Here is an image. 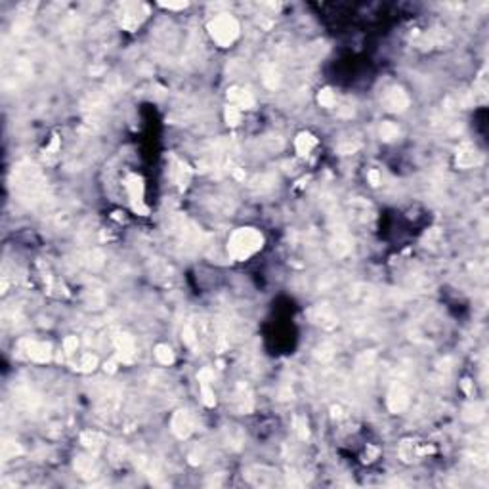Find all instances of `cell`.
I'll list each match as a JSON object with an SVG mask.
<instances>
[{"label":"cell","instance_id":"obj_1","mask_svg":"<svg viewBox=\"0 0 489 489\" xmlns=\"http://www.w3.org/2000/svg\"><path fill=\"white\" fill-rule=\"evenodd\" d=\"M264 246V235L254 227H241L231 233L227 252L233 260H246Z\"/></svg>","mask_w":489,"mask_h":489},{"label":"cell","instance_id":"obj_2","mask_svg":"<svg viewBox=\"0 0 489 489\" xmlns=\"http://www.w3.org/2000/svg\"><path fill=\"white\" fill-rule=\"evenodd\" d=\"M209 31L210 36L216 44L220 46H229L235 42V38L239 36V23L231 16L227 14H222L218 18H214L209 23Z\"/></svg>","mask_w":489,"mask_h":489},{"label":"cell","instance_id":"obj_3","mask_svg":"<svg viewBox=\"0 0 489 489\" xmlns=\"http://www.w3.org/2000/svg\"><path fill=\"white\" fill-rule=\"evenodd\" d=\"M124 188H126V191H128V197H130V203H132L134 212H138V214H147L149 209H147L145 203H143V180H141L138 174H130L126 180H124Z\"/></svg>","mask_w":489,"mask_h":489},{"label":"cell","instance_id":"obj_4","mask_svg":"<svg viewBox=\"0 0 489 489\" xmlns=\"http://www.w3.org/2000/svg\"><path fill=\"white\" fill-rule=\"evenodd\" d=\"M115 348H117V357L119 361L122 363H130L134 361V355H136V346H134V340L130 334H117L115 336Z\"/></svg>","mask_w":489,"mask_h":489},{"label":"cell","instance_id":"obj_5","mask_svg":"<svg viewBox=\"0 0 489 489\" xmlns=\"http://www.w3.org/2000/svg\"><path fill=\"white\" fill-rule=\"evenodd\" d=\"M140 10H145L143 4H124L122 6V16H121V25L124 29L132 31L136 29L141 23V19L145 16H140Z\"/></svg>","mask_w":489,"mask_h":489},{"label":"cell","instance_id":"obj_6","mask_svg":"<svg viewBox=\"0 0 489 489\" xmlns=\"http://www.w3.org/2000/svg\"><path fill=\"white\" fill-rule=\"evenodd\" d=\"M172 432L182 439L188 437L193 432V420L188 411L180 409V411L174 413V417H172Z\"/></svg>","mask_w":489,"mask_h":489},{"label":"cell","instance_id":"obj_7","mask_svg":"<svg viewBox=\"0 0 489 489\" xmlns=\"http://www.w3.org/2000/svg\"><path fill=\"white\" fill-rule=\"evenodd\" d=\"M407 405H409V394H407V390L403 386L396 384L390 390V394H388V407H390V411L392 413H402V411L407 409Z\"/></svg>","mask_w":489,"mask_h":489},{"label":"cell","instance_id":"obj_8","mask_svg":"<svg viewBox=\"0 0 489 489\" xmlns=\"http://www.w3.org/2000/svg\"><path fill=\"white\" fill-rule=\"evenodd\" d=\"M384 105L390 111H403L409 105V98L402 88H392L390 92H386Z\"/></svg>","mask_w":489,"mask_h":489},{"label":"cell","instance_id":"obj_9","mask_svg":"<svg viewBox=\"0 0 489 489\" xmlns=\"http://www.w3.org/2000/svg\"><path fill=\"white\" fill-rule=\"evenodd\" d=\"M27 355H29L33 361L46 363V361H50V357H52V348H50V344H46V342H27Z\"/></svg>","mask_w":489,"mask_h":489},{"label":"cell","instance_id":"obj_10","mask_svg":"<svg viewBox=\"0 0 489 489\" xmlns=\"http://www.w3.org/2000/svg\"><path fill=\"white\" fill-rule=\"evenodd\" d=\"M227 98L237 105L239 109H250V107H254V98H252V94H250L248 90H243V88H237V86L229 88V90H227Z\"/></svg>","mask_w":489,"mask_h":489},{"label":"cell","instance_id":"obj_11","mask_svg":"<svg viewBox=\"0 0 489 489\" xmlns=\"http://www.w3.org/2000/svg\"><path fill=\"white\" fill-rule=\"evenodd\" d=\"M174 180H176V184H178L180 188H186V186L190 184V180H191V170H190V166H188L186 163L176 161Z\"/></svg>","mask_w":489,"mask_h":489},{"label":"cell","instance_id":"obj_12","mask_svg":"<svg viewBox=\"0 0 489 489\" xmlns=\"http://www.w3.org/2000/svg\"><path fill=\"white\" fill-rule=\"evenodd\" d=\"M315 143H317V140H315L312 134H308V132L300 134L297 138V143H295V145H297L298 155H308V153L315 147Z\"/></svg>","mask_w":489,"mask_h":489},{"label":"cell","instance_id":"obj_13","mask_svg":"<svg viewBox=\"0 0 489 489\" xmlns=\"http://www.w3.org/2000/svg\"><path fill=\"white\" fill-rule=\"evenodd\" d=\"M155 357H157L159 363H163V365H172L174 363V353H172V350L168 348L166 344H159L157 348H155Z\"/></svg>","mask_w":489,"mask_h":489},{"label":"cell","instance_id":"obj_14","mask_svg":"<svg viewBox=\"0 0 489 489\" xmlns=\"http://www.w3.org/2000/svg\"><path fill=\"white\" fill-rule=\"evenodd\" d=\"M75 468L81 472L82 476H96V470H94V461L88 459V457H79L77 462H75Z\"/></svg>","mask_w":489,"mask_h":489},{"label":"cell","instance_id":"obj_15","mask_svg":"<svg viewBox=\"0 0 489 489\" xmlns=\"http://www.w3.org/2000/svg\"><path fill=\"white\" fill-rule=\"evenodd\" d=\"M400 136V128L394 124V122H382V126H380V138L386 141H392L396 140Z\"/></svg>","mask_w":489,"mask_h":489},{"label":"cell","instance_id":"obj_16","mask_svg":"<svg viewBox=\"0 0 489 489\" xmlns=\"http://www.w3.org/2000/svg\"><path fill=\"white\" fill-rule=\"evenodd\" d=\"M457 163H459V166H464V168L472 166V164L476 163V153H474V149H461L459 155H457Z\"/></svg>","mask_w":489,"mask_h":489},{"label":"cell","instance_id":"obj_17","mask_svg":"<svg viewBox=\"0 0 489 489\" xmlns=\"http://www.w3.org/2000/svg\"><path fill=\"white\" fill-rule=\"evenodd\" d=\"M82 443L86 447H100L104 443V436L98 432H84L82 434Z\"/></svg>","mask_w":489,"mask_h":489},{"label":"cell","instance_id":"obj_18","mask_svg":"<svg viewBox=\"0 0 489 489\" xmlns=\"http://www.w3.org/2000/svg\"><path fill=\"white\" fill-rule=\"evenodd\" d=\"M317 100H319V104L323 105V107H332V105L336 104V96H334V92L329 90V88H323V90L319 92Z\"/></svg>","mask_w":489,"mask_h":489},{"label":"cell","instance_id":"obj_19","mask_svg":"<svg viewBox=\"0 0 489 489\" xmlns=\"http://www.w3.org/2000/svg\"><path fill=\"white\" fill-rule=\"evenodd\" d=\"M226 121H227V124H231V126H237V124H239V121H241V109H239L237 105H227Z\"/></svg>","mask_w":489,"mask_h":489},{"label":"cell","instance_id":"obj_20","mask_svg":"<svg viewBox=\"0 0 489 489\" xmlns=\"http://www.w3.org/2000/svg\"><path fill=\"white\" fill-rule=\"evenodd\" d=\"M98 363V359H96V355H92V353H84L82 355V359H81V363H79V369L81 371H92L94 367Z\"/></svg>","mask_w":489,"mask_h":489},{"label":"cell","instance_id":"obj_21","mask_svg":"<svg viewBox=\"0 0 489 489\" xmlns=\"http://www.w3.org/2000/svg\"><path fill=\"white\" fill-rule=\"evenodd\" d=\"M201 396H203V402L205 405H214L216 398H214V392L210 390V384H201Z\"/></svg>","mask_w":489,"mask_h":489},{"label":"cell","instance_id":"obj_22","mask_svg":"<svg viewBox=\"0 0 489 489\" xmlns=\"http://www.w3.org/2000/svg\"><path fill=\"white\" fill-rule=\"evenodd\" d=\"M277 73H275V69L273 67H270V69H266V73H264V82L268 84L270 88H275L277 86Z\"/></svg>","mask_w":489,"mask_h":489},{"label":"cell","instance_id":"obj_23","mask_svg":"<svg viewBox=\"0 0 489 489\" xmlns=\"http://www.w3.org/2000/svg\"><path fill=\"white\" fill-rule=\"evenodd\" d=\"M19 453V447L16 443H12V441H8V443H4V449H2V457L4 459H10V457H16Z\"/></svg>","mask_w":489,"mask_h":489},{"label":"cell","instance_id":"obj_24","mask_svg":"<svg viewBox=\"0 0 489 489\" xmlns=\"http://www.w3.org/2000/svg\"><path fill=\"white\" fill-rule=\"evenodd\" d=\"M79 348V340H77V336H67L65 338V342H63V350L67 352V353H75Z\"/></svg>","mask_w":489,"mask_h":489},{"label":"cell","instance_id":"obj_25","mask_svg":"<svg viewBox=\"0 0 489 489\" xmlns=\"http://www.w3.org/2000/svg\"><path fill=\"white\" fill-rule=\"evenodd\" d=\"M199 382L201 384H210L212 382V379H214V373L210 371V369H203V371H199Z\"/></svg>","mask_w":489,"mask_h":489},{"label":"cell","instance_id":"obj_26","mask_svg":"<svg viewBox=\"0 0 489 489\" xmlns=\"http://www.w3.org/2000/svg\"><path fill=\"white\" fill-rule=\"evenodd\" d=\"M163 8H168V10H182V8H186L188 4L186 2H178V4H174V2H168V4H161Z\"/></svg>","mask_w":489,"mask_h":489},{"label":"cell","instance_id":"obj_27","mask_svg":"<svg viewBox=\"0 0 489 489\" xmlns=\"http://www.w3.org/2000/svg\"><path fill=\"white\" fill-rule=\"evenodd\" d=\"M369 180H371L373 186H379V184H380V174H379L377 170H371V172H369Z\"/></svg>","mask_w":489,"mask_h":489},{"label":"cell","instance_id":"obj_28","mask_svg":"<svg viewBox=\"0 0 489 489\" xmlns=\"http://www.w3.org/2000/svg\"><path fill=\"white\" fill-rule=\"evenodd\" d=\"M117 361H119V357H113V359H109L107 363H105V371H109V373H115V369H117Z\"/></svg>","mask_w":489,"mask_h":489}]
</instances>
